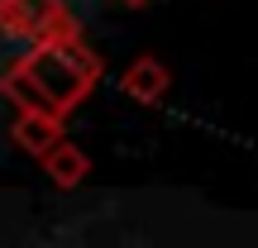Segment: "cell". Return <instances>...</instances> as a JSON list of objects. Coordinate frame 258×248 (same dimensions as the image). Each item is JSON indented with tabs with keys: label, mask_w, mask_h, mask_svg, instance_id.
I'll return each mask as SVG.
<instances>
[{
	"label": "cell",
	"mask_w": 258,
	"mask_h": 248,
	"mask_svg": "<svg viewBox=\"0 0 258 248\" xmlns=\"http://www.w3.org/2000/svg\"><path fill=\"white\" fill-rule=\"evenodd\" d=\"M96 81H101V57L91 48H82V34L77 38H38L5 72V91L15 96V105L48 110L57 120L67 110H77Z\"/></svg>",
	"instance_id": "obj_1"
},
{
	"label": "cell",
	"mask_w": 258,
	"mask_h": 248,
	"mask_svg": "<svg viewBox=\"0 0 258 248\" xmlns=\"http://www.w3.org/2000/svg\"><path fill=\"white\" fill-rule=\"evenodd\" d=\"M0 34L5 38H77V19L62 0H0Z\"/></svg>",
	"instance_id": "obj_2"
},
{
	"label": "cell",
	"mask_w": 258,
	"mask_h": 248,
	"mask_svg": "<svg viewBox=\"0 0 258 248\" xmlns=\"http://www.w3.org/2000/svg\"><path fill=\"white\" fill-rule=\"evenodd\" d=\"M62 138V120L48 110H29V105H19V120H15V143L24 148V153L43 157L48 148Z\"/></svg>",
	"instance_id": "obj_3"
},
{
	"label": "cell",
	"mask_w": 258,
	"mask_h": 248,
	"mask_svg": "<svg viewBox=\"0 0 258 248\" xmlns=\"http://www.w3.org/2000/svg\"><path fill=\"white\" fill-rule=\"evenodd\" d=\"M120 86H124V96H134L139 105H158L167 96V86H172V76H167V67L158 62V57H139V62L120 76Z\"/></svg>",
	"instance_id": "obj_4"
},
{
	"label": "cell",
	"mask_w": 258,
	"mask_h": 248,
	"mask_svg": "<svg viewBox=\"0 0 258 248\" xmlns=\"http://www.w3.org/2000/svg\"><path fill=\"white\" fill-rule=\"evenodd\" d=\"M43 167H48V177H53L57 186H77L86 177V153H82V148H72L67 138H57V143L43 153Z\"/></svg>",
	"instance_id": "obj_5"
},
{
	"label": "cell",
	"mask_w": 258,
	"mask_h": 248,
	"mask_svg": "<svg viewBox=\"0 0 258 248\" xmlns=\"http://www.w3.org/2000/svg\"><path fill=\"white\" fill-rule=\"evenodd\" d=\"M120 5H148V0H120Z\"/></svg>",
	"instance_id": "obj_6"
}]
</instances>
